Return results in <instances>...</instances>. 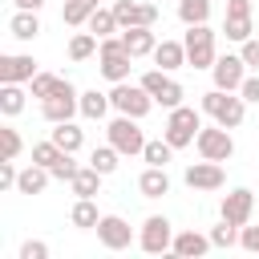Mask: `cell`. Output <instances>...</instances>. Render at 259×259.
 I'll list each match as a JSON object with an SVG mask.
<instances>
[{"instance_id":"obj_1","label":"cell","mask_w":259,"mask_h":259,"mask_svg":"<svg viewBox=\"0 0 259 259\" xmlns=\"http://www.w3.org/2000/svg\"><path fill=\"white\" fill-rule=\"evenodd\" d=\"M198 109H202L206 117H214L219 125H227V130H239L243 117H247V101H243V93H227V89H210V93H202Z\"/></svg>"},{"instance_id":"obj_2","label":"cell","mask_w":259,"mask_h":259,"mask_svg":"<svg viewBox=\"0 0 259 259\" xmlns=\"http://www.w3.org/2000/svg\"><path fill=\"white\" fill-rule=\"evenodd\" d=\"M198 130H202V109H190V105H178V109H170V117H166V130H162V138L174 146V150H186L194 138H198Z\"/></svg>"},{"instance_id":"obj_3","label":"cell","mask_w":259,"mask_h":259,"mask_svg":"<svg viewBox=\"0 0 259 259\" xmlns=\"http://www.w3.org/2000/svg\"><path fill=\"white\" fill-rule=\"evenodd\" d=\"M130 61H134V57L125 53L121 36H105V40H101V49H97V73H101L105 81H113V85H117V81H130V69H134Z\"/></svg>"},{"instance_id":"obj_4","label":"cell","mask_w":259,"mask_h":259,"mask_svg":"<svg viewBox=\"0 0 259 259\" xmlns=\"http://www.w3.org/2000/svg\"><path fill=\"white\" fill-rule=\"evenodd\" d=\"M109 101H113V109H117V113H125V117H138V121H142V117H146V113L158 105L142 81H138V85H130V81H117V85L109 89Z\"/></svg>"},{"instance_id":"obj_5","label":"cell","mask_w":259,"mask_h":259,"mask_svg":"<svg viewBox=\"0 0 259 259\" xmlns=\"http://www.w3.org/2000/svg\"><path fill=\"white\" fill-rule=\"evenodd\" d=\"M182 45H186V65H194V69H210L219 61V53H214V28L210 24H186Z\"/></svg>"},{"instance_id":"obj_6","label":"cell","mask_w":259,"mask_h":259,"mask_svg":"<svg viewBox=\"0 0 259 259\" xmlns=\"http://www.w3.org/2000/svg\"><path fill=\"white\" fill-rule=\"evenodd\" d=\"M40 113H45V121H49V125H57V121H73V113H81V93L73 89V81H69V77H61L57 93L40 101Z\"/></svg>"},{"instance_id":"obj_7","label":"cell","mask_w":259,"mask_h":259,"mask_svg":"<svg viewBox=\"0 0 259 259\" xmlns=\"http://www.w3.org/2000/svg\"><path fill=\"white\" fill-rule=\"evenodd\" d=\"M105 138L121 150V158H134V154H142V150H146V134H142L138 117H125V113H117V117L105 125Z\"/></svg>"},{"instance_id":"obj_8","label":"cell","mask_w":259,"mask_h":259,"mask_svg":"<svg viewBox=\"0 0 259 259\" xmlns=\"http://www.w3.org/2000/svg\"><path fill=\"white\" fill-rule=\"evenodd\" d=\"M194 150H198V158H210V162H231V154H235V138H231V130L227 125H202L198 130V138H194Z\"/></svg>"},{"instance_id":"obj_9","label":"cell","mask_w":259,"mask_h":259,"mask_svg":"<svg viewBox=\"0 0 259 259\" xmlns=\"http://www.w3.org/2000/svg\"><path fill=\"white\" fill-rule=\"evenodd\" d=\"M138 247H142L146 255L170 251V247H174V223H170L166 214H150V219L142 223V231H138Z\"/></svg>"},{"instance_id":"obj_10","label":"cell","mask_w":259,"mask_h":259,"mask_svg":"<svg viewBox=\"0 0 259 259\" xmlns=\"http://www.w3.org/2000/svg\"><path fill=\"white\" fill-rule=\"evenodd\" d=\"M142 85L150 89V97H154L162 109H178L182 97H186V89H182L166 69H150V73H142Z\"/></svg>"},{"instance_id":"obj_11","label":"cell","mask_w":259,"mask_h":259,"mask_svg":"<svg viewBox=\"0 0 259 259\" xmlns=\"http://www.w3.org/2000/svg\"><path fill=\"white\" fill-rule=\"evenodd\" d=\"M210 77H214V89H227V93H239V85L247 81V61L239 53H227L210 65Z\"/></svg>"},{"instance_id":"obj_12","label":"cell","mask_w":259,"mask_h":259,"mask_svg":"<svg viewBox=\"0 0 259 259\" xmlns=\"http://www.w3.org/2000/svg\"><path fill=\"white\" fill-rule=\"evenodd\" d=\"M251 214H255V194H251L247 186H235L231 194H223L219 219H227V223H235V227H247Z\"/></svg>"},{"instance_id":"obj_13","label":"cell","mask_w":259,"mask_h":259,"mask_svg":"<svg viewBox=\"0 0 259 259\" xmlns=\"http://www.w3.org/2000/svg\"><path fill=\"white\" fill-rule=\"evenodd\" d=\"M97 243H101L105 251H125V247L134 243V227H130L121 214H101V223H97Z\"/></svg>"},{"instance_id":"obj_14","label":"cell","mask_w":259,"mask_h":259,"mask_svg":"<svg viewBox=\"0 0 259 259\" xmlns=\"http://www.w3.org/2000/svg\"><path fill=\"white\" fill-rule=\"evenodd\" d=\"M182 182H186L190 190H223V182H227V174H223V166H219V162H210V158H202V162H190V166H186V174H182Z\"/></svg>"},{"instance_id":"obj_15","label":"cell","mask_w":259,"mask_h":259,"mask_svg":"<svg viewBox=\"0 0 259 259\" xmlns=\"http://www.w3.org/2000/svg\"><path fill=\"white\" fill-rule=\"evenodd\" d=\"M40 69H36V61L28 57V53H16V57H0V85H24V81H32Z\"/></svg>"},{"instance_id":"obj_16","label":"cell","mask_w":259,"mask_h":259,"mask_svg":"<svg viewBox=\"0 0 259 259\" xmlns=\"http://www.w3.org/2000/svg\"><path fill=\"white\" fill-rule=\"evenodd\" d=\"M113 16H117V24L121 28H134V24H158V8L154 4H138V0H117L113 4Z\"/></svg>"},{"instance_id":"obj_17","label":"cell","mask_w":259,"mask_h":259,"mask_svg":"<svg viewBox=\"0 0 259 259\" xmlns=\"http://www.w3.org/2000/svg\"><path fill=\"white\" fill-rule=\"evenodd\" d=\"M121 45H125V53L138 61V57H154L158 36H154L150 24H134V28H121Z\"/></svg>"},{"instance_id":"obj_18","label":"cell","mask_w":259,"mask_h":259,"mask_svg":"<svg viewBox=\"0 0 259 259\" xmlns=\"http://www.w3.org/2000/svg\"><path fill=\"white\" fill-rule=\"evenodd\" d=\"M210 247H214V243H210V235H198V231H178L170 251H174L178 259H202Z\"/></svg>"},{"instance_id":"obj_19","label":"cell","mask_w":259,"mask_h":259,"mask_svg":"<svg viewBox=\"0 0 259 259\" xmlns=\"http://www.w3.org/2000/svg\"><path fill=\"white\" fill-rule=\"evenodd\" d=\"M138 190H142V198H162V194H170V174H166V166H146V170L138 174Z\"/></svg>"},{"instance_id":"obj_20","label":"cell","mask_w":259,"mask_h":259,"mask_svg":"<svg viewBox=\"0 0 259 259\" xmlns=\"http://www.w3.org/2000/svg\"><path fill=\"white\" fill-rule=\"evenodd\" d=\"M154 65L166 69V73L182 69V65H186V45H182V40H158V49H154Z\"/></svg>"},{"instance_id":"obj_21","label":"cell","mask_w":259,"mask_h":259,"mask_svg":"<svg viewBox=\"0 0 259 259\" xmlns=\"http://www.w3.org/2000/svg\"><path fill=\"white\" fill-rule=\"evenodd\" d=\"M8 32H12L16 40H36V36H40V16L28 12V8H16L12 20H8Z\"/></svg>"},{"instance_id":"obj_22","label":"cell","mask_w":259,"mask_h":259,"mask_svg":"<svg viewBox=\"0 0 259 259\" xmlns=\"http://www.w3.org/2000/svg\"><path fill=\"white\" fill-rule=\"evenodd\" d=\"M49 178H53V170L32 162V166H24V170H20V178H16V190H20V194H45Z\"/></svg>"},{"instance_id":"obj_23","label":"cell","mask_w":259,"mask_h":259,"mask_svg":"<svg viewBox=\"0 0 259 259\" xmlns=\"http://www.w3.org/2000/svg\"><path fill=\"white\" fill-rule=\"evenodd\" d=\"M101 178H105V174H101L97 166H81V170L69 178V190H73L77 198H93V194L101 190Z\"/></svg>"},{"instance_id":"obj_24","label":"cell","mask_w":259,"mask_h":259,"mask_svg":"<svg viewBox=\"0 0 259 259\" xmlns=\"http://www.w3.org/2000/svg\"><path fill=\"white\" fill-rule=\"evenodd\" d=\"M101 8V0H65V8H61V20L69 24V28H81V24H89V16Z\"/></svg>"},{"instance_id":"obj_25","label":"cell","mask_w":259,"mask_h":259,"mask_svg":"<svg viewBox=\"0 0 259 259\" xmlns=\"http://www.w3.org/2000/svg\"><path fill=\"white\" fill-rule=\"evenodd\" d=\"M69 223H73L77 231H97V223H101L97 202H93V198H77V202H73V210H69Z\"/></svg>"},{"instance_id":"obj_26","label":"cell","mask_w":259,"mask_h":259,"mask_svg":"<svg viewBox=\"0 0 259 259\" xmlns=\"http://www.w3.org/2000/svg\"><path fill=\"white\" fill-rule=\"evenodd\" d=\"M49 138H53V142H57L61 150H69V154H77V150L85 146V130H77L73 121H57Z\"/></svg>"},{"instance_id":"obj_27","label":"cell","mask_w":259,"mask_h":259,"mask_svg":"<svg viewBox=\"0 0 259 259\" xmlns=\"http://www.w3.org/2000/svg\"><path fill=\"white\" fill-rule=\"evenodd\" d=\"M109 93H97V89H85L81 93V117H89V121H101L105 113H109Z\"/></svg>"},{"instance_id":"obj_28","label":"cell","mask_w":259,"mask_h":259,"mask_svg":"<svg viewBox=\"0 0 259 259\" xmlns=\"http://www.w3.org/2000/svg\"><path fill=\"white\" fill-rule=\"evenodd\" d=\"M97 49H101V36H93V32H73L69 36V61H89Z\"/></svg>"},{"instance_id":"obj_29","label":"cell","mask_w":259,"mask_h":259,"mask_svg":"<svg viewBox=\"0 0 259 259\" xmlns=\"http://www.w3.org/2000/svg\"><path fill=\"white\" fill-rule=\"evenodd\" d=\"M89 166H97L101 174H113V170L121 166V150H117L113 142H105V146H93V154H89Z\"/></svg>"},{"instance_id":"obj_30","label":"cell","mask_w":259,"mask_h":259,"mask_svg":"<svg viewBox=\"0 0 259 259\" xmlns=\"http://www.w3.org/2000/svg\"><path fill=\"white\" fill-rule=\"evenodd\" d=\"M214 0H178V20L182 24H206Z\"/></svg>"},{"instance_id":"obj_31","label":"cell","mask_w":259,"mask_h":259,"mask_svg":"<svg viewBox=\"0 0 259 259\" xmlns=\"http://www.w3.org/2000/svg\"><path fill=\"white\" fill-rule=\"evenodd\" d=\"M93 36H113V32H121V24H117V16H113V8H97L93 16H89V24H85Z\"/></svg>"},{"instance_id":"obj_32","label":"cell","mask_w":259,"mask_h":259,"mask_svg":"<svg viewBox=\"0 0 259 259\" xmlns=\"http://www.w3.org/2000/svg\"><path fill=\"white\" fill-rule=\"evenodd\" d=\"M142 158H146V166H170L174 162V146L166 138H154V142H146Z\"/></svg>"},{"instance_id":"obj_33","label":"cell","mask_w":259,"mask_h":259,"mask_svg":"<svg viewBox=\"0 0 259 259\" xmlns=\"http://www.w3.org/2000/svg\"><path fill=\"white\" fill-rule=\"evenodd\" d=\"M20 109H24V89L20 85H0V113L16 117Z\"/></svg>"},{"instance_id":"obj_34","label":"cell","mask_w":259,"mask_h":259,"mask_svg":"<svg viewBox=\"0 0 259 259\" xmlns=\"http://www.w3.org/2000/svg\"><path fill=\"white\" fill-rule=\"evenodd\" d=\"M223 32H227V40H235V45L251 40V16H227V20H223Z\"/></svg>"},{"instance_id":"obj_35","label":"cell","mask_w":259,"mask_h":259,"mask_svg":"<svg viewBox=\"0 0 259 259\" xmlns=\"http://www.w3.org/2000/svg\"><path fill=\"white\" fill-rule=\"evenodd\" d=\"M210 243L214 247H239V227L227 223V219H219V227H210Z\"/></svg>"},{"instance_id":"obj_36","label":"cell","mask_w":259,"mask_h":259,"mask_svg":"<svg viewBox=\"0 0 259 259\" xmlns=\"http://www.w3.org/2000/svg\"><path fill=\"white\" fill-rule=\"evenodd\" d=\"M20 150H24L20 134H16L12 125H4V130H0V158H12V162H16V158H20Z\"/></svg>"},{"instance_id":"obj_37","label":"cell","mask_w":259,"mask_h":259,"mask_svg":"<svg viewBox=\"0 0 259 259\" xmlns=\"http://www.w3.org/2000/svg\"><path fill=\"white\" fill-rule=\"evenodd\" d=\"M57 85H61V77H53V73H36V77L28 81L32 97H40V101H45V97H53V93H57Z\"/></svg>"},{"instance_id":"obj_38","label":"cell","mask_w":259,"mask_h":259,"mask_svg":"<svg viewBox=\"0 0 259 259\" xmlns=\"http://www.w3.org/2000/svg\"><path fill=\"white\" fill-rule=\"evenodd\" d=\"M57 158H61V146H57L53 138H49V142H36V146H32V162H36V166H53Z\"/></svg>"},{"instance_id":"obj_39","label":"cell","mask_w":259,"mask_h":259,"mask_svg":"<svg viewBox=\"0 0 259 259\" xmlns=\"http://www.w3.org/2000/svg\"><path fill=\"white\" fill-rule=\"evenodd\" d=\"M49 170H53V178H57V182H69V178H73V174H77L81 166L73 162V154H69V150H61V158H57V162H53Z\"/></svg>"},{"instance_id":"obj_40","label":"cell","mask_w":259,"mask_h":259,"mask_svg":"<svg viewBox=\"0 0 259 259\" xmlns=\"http://www.w3.org/2000/svg\"><path fill=\"white\" fill-rule=\"evenodd\" d=\"M20 259H49V243L45 239H24L20 243Z\"/></svg>"},{"instance_id":"obj_41","label":"cell","mask_w":259,"mask_h":259,"mask_svg":"<svg viewBox=\"0 0 259 259\" xmlns=\"http://www.w3.org/2000/svg\"><path fill=\"white\" fill-rule=\"evenodd\" d=\"M16 178L20 170L12 166V158H0V190H16Z\"/></svg>"},{"instance_id":"obj_42","label":"cell","mask_w":259,"mask_h":259,"mask_svg":"<svg viewBox=\"0 0 259 259\" xmlns=\"http://www.w3.org/2000/svg\"><path fill=\"white\" fill-rule=\"evenodd\" d=\"M239 57L247 61V69H259V36L243 40V45H239Z\"/></svg>"},{"instance_id":"obj_43","label":"cell","mask_w":259,"mask_h":259,"mask_svg":"<svg viewBox=\"0 0 259 259\" xmlns=\"http://www.w3.org/2000/svg\"><path fill=\"white\" fill-rule=\"evenodd\" d=\"M239 247L259 255V227H239Z\"/></svg>"},{"instance_id":"obj_44","label":"cell","mask_w":259,"mask_h":259,"mask_svg":"<svg viewBox=\"0 0 259 259\" xmlns=\"http://www.w3.org/2000/svg\"><path fill=\"white\" fill-rule=\"evenodd\" d=\"M239 93H243V101H255V105H259V73L247 77V81L239 85Z\"/></svg>"},{"instance_id":"obj_45","label":"cell","mask_w":259,"mask_h":259,"mask_svg":"<svg viewBox=\"0 0 259 259\" xmlns=\"http://www.w3.org/2000/svg\"><path fill=\"white\" fill-rule=\"evenodd\" d=\"M255 0H227V16H251Z\"/></svg>"},{"instance_id":"obj_46","label":"cell","mask_w":259,"mask_h":259,"mask_svg":"<svg viewBox=\"0 0 259 259\" xmlns=\"http://www.w3.org/2000/svg\"><path fill=\"white\" fill-rule=\"evenodd\" d=\"M12 4H16V8H28V12H40V8H45V0H12Z\"/></svg>"},{"instance_id":"obj_47","label":"cell","mask_w":259,"mask_h":259,"mask_svg":"<svg viewBox=\"0 0 259 259\" xmlns=\"http://www.w3.org/2000/svg\"><path fill=\"white\" fill-rule=\"evenodd\" d=\"M255 214H259V206H255Z\"/></svg>"}]
</instances>
